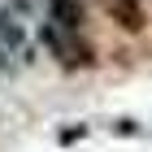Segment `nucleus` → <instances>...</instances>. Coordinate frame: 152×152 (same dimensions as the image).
I'll return each instance as SVG.
<instances>
[{
	"instance_id": "obj_1",
	"label": "nucleus",
	"mask_w": 152,
	"mask_h": 152,
	"mask_svg": "<svg viewBox=\"0 0 152 152\" xmlns=\"http://www.w3.org/2000/svg\"><path fill=\"white\" fill-rule=\"evenodd\" d=\"M39 44L52 52V61L61 70H87V65H96V48L87 44V35L70 31V26H57L52 18L39 22Z\"/></svg>"
},
{
	"instance_id": "obj_2",
	"label": "nucleus",
	"mask_w": 152,
	"mask_h": 152,
	"mask_svg": "<svg viewBox=\"0 0 152 152\" xmlns=\"http://www.w3.org/2000/svg\"><path fill=\"white\" fill-rule=\"evenodd\" d=\"M22 18H26V4H4V9H0V48H4L13 61L26 57V26H22Z\"/></svg>"
},
{
	"instance_id": "obj_3",
	"label": "nucleus",
	"mask_w": 152,
	"mask_h": 152,
	"mask_svg": "<svg viewBox=\"0 0 152 152\" xmlns=\"http://www.w3.org/2000/svg\"><path fill=\"white\" fill-rule=\"evenodd\" d=\"M48 18L57 26L83 31V26H87V4H83V0H48Z\"/></svg>"
},
{
	"instance_id": "obj_4",
	"label": "nucleus",
	"mask_w": 152,
	"mask_h": 152,
	"mask_svg": "<svg viewBox=\"0 0 152 152\" xmlns=\"http://www.w3.org/2000/svg\"><path fill=\"white\" fill-rule=\"evenodd\" d=\"M100 4H104L109 18H113L117 26H126V31H143V22H148L139 0H100Z\"/></svg>"
},
{
	"instance_id": "obj_5",
	"label": "nucleus",
	"mask_w": 152,
	"mask_h": 152,
	"mask_svg": "<svg viewBox=\"0 0 152 152\" xmlns=\"http://www.w3.org/2000/svg\"><path fill=\"white\" fill-rule=\"evenodd\" d=\"M83 135H87V126H78V122H74L70 130H61L57 139H61V143H74V139H83Z\"/></svg>"
},
{
	"instance_id": "obj_6",
	"label": "nucleus",
	"mask_w": 152,
	"mask_h": 152,
	"mask_svg": "<svg viewBox=\"0 0 152 152\" xmlns=\"http://www.w3.org/2000/svg\"><path fill=\"white\" fill-rule=\"evenodd\" d=\"M117 135H139V122H113Z\"/></svg>"
}]
</instances>
